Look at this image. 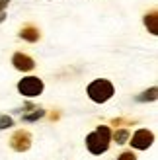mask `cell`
<instances>
[{"label":"cell","mask_w":158,"mask_h":160,"mask_svg":"<svg viewBox=\"0 0 158 160\" xmlns=\"http://www.w3.org/2000/svg\"><path fill=\"white\" fill-rule=\"evenodd\" d=\"M109 142H111V131L106 125H100L96 131H92L86 137V147L92 154H104L109 148Z\"/></svg>","instance_id":"obj_1"},{"label":"cell","mask_w":158,"mask_h":160,"mask_svg":"<svg viewBox=\"0 0 158 160\" xmlns=\"http://www.w3.org/2000/svg\"><path fill=\"white\" fill-rule=\"evenodd\" d=\"M88 98L94 102V103H106L113 98V94H115V88L113 84L109 82V80L106 78H98V80H94V82H90L88 86Z\"/></svg>","instance_id":"obj_2"},{"label":"cell","mask_w":158,"mask_h":160,"mask_svg":"<svg viewBox=\"0 0 158 160\" xmlns=\"http://www.w3.org/2000/svg\"><path fill=\"white\" fill-rule=\"evenodd\" d=\"M43 80L37 78V76H26L22 78L18 82V90L22 96H26V98H35V96H39L43 92Z\"/></svg>","instance_id":"obj_3"},{"label":"cell","mask_w":158,"mask_h":160,"mask_svg":"<svg viewBox=\"0 0 158 160\" xmlns=\"http://www.w3.org/2000/svg\"><path fill=\"white\" fill-rule=\"evenodd\" d=\"M10 147L16 150V152H26V150L31 147V135H29V131H23V129L16 131L12 135V139H10Z\"/></svg>","instance_id":"obj_4"},{"label":"cell","mask_w":158,"mask_h":160,"mask_svg":"<svg viewBox=\"0 0 158 160\" xmlns=\"http://www.w3.org/2000/svg\"><path fill=\"white\" fill-rule=\"evenodd\" d=\"M152 142H154V133L148 131V129H139L131 139L133 148H139V150H146Z\"/></svg>","instance_id":"obj_5"},{"label":"cell","mask_w":158,"mask_h":160,"mask_svg":"<svg viewBox=\"0 0 158 160\" xmlns=\"http://www.w3.org/2000/svg\"><path fill=\"white\" fill-rule=\"evenodd\" d=\"M12 62L14 67L22 70V72H27V70H33L35 68V61L29 57V55H23V53H16L12 57Z\"/></svg>","instance_id":"obj_6"},{"label":"cell","mask_w":158,"mask_h":160,"mask_svg":"<svg viewBox=\"0 0 158 160\" xmlns=\"http://www.w3.org/2000/svg\"><path fill=\"white\" fill-rule=\"evenodd\" d=\"M20 37L26 39V41H29V43H35L37 39H39V29L31 28V26H26V28L20 31Z\"/></svg>","instance_id":"obj_7"},{"label":"cell","mask_w":158,"mask_h":160,"mask_svg":"<svg viewBox=\"0 0 158 160\" xmlns=\"http://www.w3.org/2000/svg\"><path fill=\"white\" fill-rule=\"evenodd\" d=\"M145 26L148 28V31H151L152 35L158 33V16H156V12H151V14L145 16Z\"/></svg>","instance_id":"obj_8"},{"label":"cell","mask_w":158,"mask_h":160,"mask_svg":"<svg viewBox=\"0 0 158 160\" xmlns=\"http://www.w3.org/2000/svg\"><path fill=\"white\" fill-rule=\"evenodd\" d=\"M43 115H45V109H41V108H33V111H31V113H23V121L31 123V121H37V119H41Z\"/></svg>","instance_id":"obj_9"},{"label":"cell","mask_w":158,"mask_h":160,"mask_svg":"<svg viewBox=\"0 0 158 160\" xmlns=\"http://www.w3.org/2000/svg\"><path fill=\"white\" fill-rule=\"evenodd\" d=\"M156 92H158V90H156V86H152L151 90H145L141 96H137V102H154V100H156V96H158Z\"/></svg>","instance_id":"obj_10"},{"label":"cell","mask_w":158,"mask_h":160,"mask_svg":"<svg viewBox=\"0 0 158 160\" xmlns=\"http://www.w3.org/2000/svg\"><path fill=\"white\" fill-rule=\"evenodd\" d=\"M113 141L117 142V145H123V142L129 141V131L127 129H117L113 133Z\"/></svg>","instance_id":"obj_11"},{"label":"cell","mask_w":158,"mask_h":160,"mask_svg":"<svg viewBox=\"0 0 158 160\" xmlns=\"http://www.w3.org/2000/svg\"><path fill=\"white\" fill-rule=\"evenodd\" d=\"M12 125H14V121H12V117H10V115H0V131L10 129Z\"/></svg>","instance_id":"obj_12"},{"label":"cell","mask_w":158,"mask_h":160,"mask_svg":"<svg viewBox=\"0 0 158 160\" xmlns=\"http://www.w3.org/2000/svg\"><path fill=\"white\" fill-rule=\"evenodd\" d=\"M117 160H137V156H135V152H133V150H127V152L119 154V158H117Z\"/></svg>","instance_id":"obj_13"},{"label":"cell","mask_w":158,"mask_h":160,"mask_svg":"<svg viewBox=\"0 0 158 160\" xmlns=\"http://www.w3.org/2000/svg\"><path fill=\"white\" fill-rule=\"evenodd\" d=\"M8 4H10V0H0V12H2L4 8L8 6Z\"/></svg>","instance_id":"obj_14"},{"label":"cell","mask_w":158,"mask_h":160,"mask_svg":"<svg viewBox=\"0 0 158 160\" xmlns=\"http://www.w3.org/2000/svg\"><path fill=\"white\" fill-rule=\"evenodd\" d=\"M4 20H6V12H4V10H2V12H0V23H2V22H4Z\"/></svg>","instance_id":"obj_15"}]
</instances>
